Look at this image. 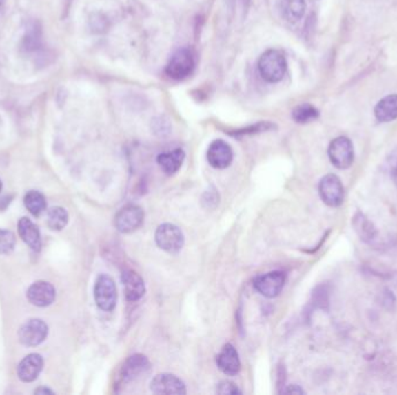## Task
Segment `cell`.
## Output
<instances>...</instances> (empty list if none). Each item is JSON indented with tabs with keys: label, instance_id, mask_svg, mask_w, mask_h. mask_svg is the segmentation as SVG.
<instances>
[{
	"label": "cell",
	"instance_id": "7a4b0ae2",
	"mask_svg": "<svg viewBox=\"0 0 397 395\" xmlns=\"http://www.w3.org/2000/svg\"><path fill=\"white\" fill-rule=\"evenodd\" d=\"M196 65V55L191 48L178 49L173 52L165 67V74L174 81L190 77Z\"/></svg>",
	"mask_w": 397,
	"mask_h": 395
},
{
	"label": "cell",
	"instance_id": "277c9868",
	"mask_svg": "<svg viewBox=\"0 0 397 395\" xmlns=\"http://www.w3.org/2000/svg\"><path fill=\"white\" fill-rule=\"evenodd\" d=\"M94 300L100 310L110 312L114 310L118 301V290L113 278L108 275L98 276L94 286Z\"/></svg>",
	"mask_w": 397,
	"mask_h": 395
},
{
	"label": "cell",
	"instance_id": "2e32d148",
	"mask_svg": "<svg viewBox=\"0 0 397 395\" xmlns=\"http://www.w3.org/2000/svg\"><path fill=\"white\" fill-rule=\"evenodd\" d=\"M218 369L227 376H236L241 370L238 352L232 344L227 343L222 348L216 359Z\"/></svg>",
	"mask_w": 397,
	"mask_h": 395
},
{
	"label": "cell",
	"instance_id": "d6986e66",
	"mask_svg": "<svg viewBox=\"0 0 397 395\" xmlns=\"http://www.w3.org/2000/svg\"><path fill=\"white\" fill-rule=\"evenodd\" d=\"M352 226L361 242H366V244H371L378 237L376 227L371 220H368L367 217L365 216L364 213H357L353 216Z\"/></svg>",
	"mask_w": 397,
	"mask_h": 395
},
{
	"label": "cell",
	"instance_id": "4316f807",
	"mask_svg": "<svg viewBox=\"0 0 397 395\" xmlns=\"http://www.w3.org/2000/svg\"><path fill=\"white\" fill-rule=\"evenodd\" d=\"M274 129V125L269 123V122H261V123H257L256 125H251V127H247V128L242 129V130H237V131L232 134V136H244V135H252V134H257V132L269 131V130H272Z\"/></svg>",
	"mask_w": 397,
	"mask_h": 395
},
{
	"label": "cell",
	"instance_id": "d6a6232c",
	"mask_svg": "<svg viewBox=\"0 0 397 395\" xmlns=\"http://www.w3.org/2000/svg\"><path fill=\"white\" fill-rule=\"evenodd\" d=\"M283 393H287V394H305V392L302 389L301 386L298 385H289L287 386L286 389L283 391Z\"/></svg>",
	"mask_w": 397,
	"mask_h": 395
},
{
	"label": "cell",
	"instance_id": "7402d4cb",
	"mask_svg": "<svg viewBox=\"0 0 397 395\" xmlns=\"http://www.w3.org/2000/svg\"><path fill=\"white\" fill-rule=\"evenodd\" d=\"M42 43V32L37 23L28 27L25 36L22 39V49L26 52H35L39 50Z\"/></svg>",
	"mask_w": 397,
	"mask_h": 395
},
{
	"label": "cell",
	"instance_id": "30bf717a",
	"mask_svg": "<svg viewBox=\"0 0 397 395\" xmlns=\"http://www.w3.org/2000/svg\"><path fill=\"white\" fill-rule=\"evenodd\" d=\"M286 283V275L283 271H271L261 275L254 279V289L266 298H274L279 296Z\"/></svg>",
	"mask_w": 397,
	"mask_h": 395
},
{
	"label": "cell",
	"instance_id": "cb8c5ba5",
	"mask_svg": "<svg viewBox=\"0 0 397 395\" xmlns=\"http://www.w3.org/2000/svg\"><path fill=\"white\" fill-rule=\"evenodd\" d=\"M318 116H320V111L315 107L312 106L310 103L298 105L292 111V118L300 125H305L309 122L315 121L318 118Z\"/></svg>",
	"mask_w": 397,
	"mask_h": 395
},
{
	"label": "cell",
	"instance_id": "7c38bea8",
	"mask_svg": "<svg viewBox=\"0 0 397 395\" xmlns=\"http://www.w3.org/2000/svg\"><path fill=\"white\" fill-rule=\"evenodd\" d=\"M234 152L227 142L216 139L210 144L207 151V160L212 167L216 169H225L232 165Z\"/></svg>",
	"mask_w": 397,
	"mask_h": 395
},
{
	"label": "cell",
	"instance_id": "3957f363",
	"mask_svg": "<svg viewBox=\"0 0 397 395\" xmlns=\"http://www.w3.org/2000/svg\"><path fill=\"white\" fill-rule=\"evenodd\" d=\"M154 240L159 248L170 254H176L184 247L185 237L183 231L173 224L159 225L154 233Z\"/></svg>",
	"mask_w": 397,
	"mask_h": 395
},
{
	"label": "cell",
	"instance_id": "ffe728a7",
	"mask_svg": "<svg viewBox=\"0 0 397 395\" xmlns=\"http://www.w3.org/2000/svg\"><path fill=\"white\" fill-rule=\"evenodd\" d=\"M375 118L379 122L388 123L397 118V94L386 96L375 106Z\"/></svg>",
	"mask_w": 397,
	"mask_h": 395
},
{
	"label": "cell",
	"instance_id": "44dd1931",
	"mask_svg": "<svg viewBox=\"0 0 397 395\" xmlns=\"http://www.w3.org/2000/svg\"><path fill=\"white\" fill-rule=\"evenodd\" d=\"M305 0H280L279 8L285 20L292 23L300 21L305 13Z\"/></svg>",
	"mask_w": 397,
	"mask_h": 395
},
{
	"label": "cell",
	"instance_id": "9a60e30c",
	"mask_svg": "<svg viewBox=\"0 0 397 395\" xmlns=\"http://www.w3.org/2000/svg\"><path fill=\"white\" fill-rule=\"evenodd\" d=\"M43 367V359L39 354H30L22 359L18 365L17 372L20 381L23 383H32L40 376Z\"/></svg>",
	"mask_w": 397,
	"mask_h": 395
},
{
	"label": "cell",
	"instance_id": "5b68a950",
	"mask_svg": "<svg viewBox=\"0 0 397 395\" xmlns=\"http://www.w3.org/2000/svg\"><path fill=\"white\" fill-rule=\"evenodd\" d=\"M144 222L143 209L136 204H127L116 213L115 227L121 233H132L139 230Z\"/></svg>",
	"mask_w": 397,
	"mask_h": 395
},
{
	"label": "cell",
	"instance_id": "836d02e7",
	"mask_svg": "<svg viewBox=\"0 0 397 395\" xmlns=\"http://www.w3.org/2000/svg\"><path fill=\"white\" fill-rule=\"evenodd\" d=\"M52 393L54 392L52 389L45 387L37 388V391H35V394H52Z\"/></svg>",
	"mask_w": 397,
	"mask_h": 395
},
{
	"label": "cell",
	"instance_id": "f546056e",
	"mask_svg": "<svg viewBox=\"0 0 397 395\" xmlns=\"http://www.w3.org/2000/svg\"><path fill=\"white\" fill-rule=\"evenodd\" d=\"M152 129H154V134H157L159 136H165L171 130V125H170L169 121L165 118L159 116V118H154V122H152Z\"/></svg>",
	"mask_w": 397,
	"mask_h": 395
},
{
	"label": "cell",
	"instance_id": "83f0119b",
	"mask_svg": "<svg viewBox=\"0 0 397 395\" xmlns=\"http://www.w3.org/2000/svg\"><path fill=\"white\" fill-rule=\"evenodd\" d=\"M216 392L217 394L222 395L242 394V392L239 391L237 385L234 384L232 381H221L220 384L217 385Z\"/></svg>",
	"mask_w": 397,
	"mask_h": 395
},
{
	"label": "cell",
	"instance_id": "4dcf8cb0",
	"mask_svg": "<svg viewBox=\"0 0 397 395\" xmlns=\"http://www.w3.org/2000/svg\"><path fill=\"white\" fill-rule=\"evenodd\" d=\"M314 300H315V304L318 308H324L329 304V292L325 289V286H318L317 288L316 291L314 292Z\"/></svg>",
	"mask_w": 397,
	"mask_h": 395
},
{
	"label": "cell",
	"instance_id": "ba28073f",
	"mask_svg": "<svg viewBox=\"0 0 397 395\" xmlns=\"http://www.w3.org/2000/svg\"><path fill=\"white\" fill-rule=\"evenodd\" d=\"M151 364L149 359L141 354L129 356L125 359L121 370H120V381L122 384H129L143 377L150 371Z\"/></svg>",
	"mask_w": 397,
	"mask_h": 395
},
{
	"label": "cell",
	"instance_id": "52a82bcc",
	"mask_svg": "<svg viewBox=\"0 0 397 395\" xmlns=\"http://www.w3.org/2000/svg\"><path fill=\"white\" fill-rule=\"evenodd\" d=\"M318 193L325 204L337 208L344 202V187L342 181L335 174H327L322 178L318 184Z\"/></svg>",
	"mask_w": 397,
	"mask_h": 395
},
{
	"label": "cell",
	"instance_id": "8992f818",
	"mask_svg": "<svg viewBox=\"0 0 397 395\" xmlns=\"http://www.w3.org/2000/svg\"><path fill=\"white\" fill-rule=\"evenodd\" d=\"M327 154L332 165L338 169H349L354 160L352 142L347 137H338L331 142Z\"/></svg>",
	"mask_w": 397,
	"mask_h": 395
},
{
	"label": "cell",
	"instance_id": "e575fe53",
	"mask_svg": "<svg viewBox=\"0 0 397 395\" xmlns=\"http://www.w3.org/2000/svg\"><path fill=\"white\" fill-rule=\"evenodd\" d=\"M1 8H3V0H0V11H1Z\"/></svg>",
	"mask_w": 397,
	"mask_h": 395
},
{
	"label": "cell",
	"instance_id": "6da1fadb",
	"mask_svg": "<svg viewBox=\"0 0 397 395\" xmlns=\"http://www.w3.org/2000/svg\"><path fill=\"white\" fill-rule=\"evenodd\" d=\"M258 70L261 78L267 83H279L287 72L286 57L276 49H269L258 61Z\"/></svg>",
	"mask_w": 397,
	"mask_h": 395
},
{
	"label": "cell",
	"instance_id": "d590c367",
	"mask_svg": "<svg viewBox=\"0 0 397 395\" xmlns=\"http://www.w3.org/2000/svg\"><path fill=\"white\" fill-rule=\"evenodd\" d=\"M1 188H3V183H1V180H0V191H1Z\"/></svg>",
	"mask_w": 397,
	"mask_h": 395
},
{
	"label": "cell",
	"instance_id": "ac0fdd59",
	"mask_svg": "<svg viewBox=\"0 0 397 395\" xmlns=\"http://www.w3.org/2000/svg\"><path fill=\"white\" fill-rule=\"evenodd\" d=\"M184 160L185 152L181 149H176V150L170 151V152H164V153H161L157 157V162H159V167L167 175L176 174L181 169Z\"/></svg>",
	"mask_w": 397,
	"mask_h": 395
},
{
	"label": "cell",
	"instance_id": "603a6c76",
	"mask_svg": "<svg viewBox=\"0 0 397 395\" xmlns=\"http://www.w3.org/2000/svg\"><path fill=\"white\" fill-rule=\"evenodd\" d=\"M23 203H25V206H26L27 210H28L33 216H40L41 213H43L44 210L47 209L45 198H44L43 195L41 194L40 191H28V193L25 195Z\"/></svg>",
	"mask_w": 397,
	"mask_h": 395
},
{
	"label": "cell",
	"instance_id": "1f68e13d",
	"mask_svg": "<svg viewBox=\"0 0 397 395\" xmlns=\"http://www.w3.org/2000/svg\"><path fill=\"white\" fill-rule=\"evenodd\" d=\"M388 169H389L390 176L397 187V149H395L388 157Z\"/></svg>",
	"mask_w": 397,
	"mask_h": 395
},
{
	"label": "cell",
	"instance_id": "484cf974",
	"mask_svg": "<svg viewBox=\"0 0 397 395\" xmlns=\"http://www.w3.org/2000/svg\"><path fill=\"white\" fill-rule=\"evenodd\" d=\"M15 247V235L12 231L0 230V254L8 255Z\"/></svg>",
	"mask_w": 397,
	"mask_h": 395
},
{
	"label": "cell",
	"instance_id": "4fadbf2b",
	"mask_svg": "<svg viewBox=\"0 0 397 395\" xmlns=\"http://www.w3.org/2000/svg\"><path fill=\"white\" fill-rule=\"evenodd\" d=\"M27 298L30 304L35 305L37 308H45L54 303L56 290L50 283L39 281L30 286L27 291Z\"/></svg>",
	"mask_w": 397,
	"mask_h": 395
},
{
	"label": "cell",
	"instance_id": "d4e9b609",
	"mask_svg": "<svg viewBox=\"0 0 397 395\" xmlns=\"http://www.w3.org/2000/svg\"><path fill=\"white\" fill-rule=\"evenodd\" d=\"M69 223V215L62 206H54L47 215V224L52 231H61Z\"/></svg>",
	"mask_w": 397,
	"mask_h": 395
},
{
	"label": "cell",
	"instance_id": "f1b7e54d",
	"mask_svg": "<svg viewBox=\"0 0 397 395\" xmlns=\"http://www.w3.org/2000/svg\"><path fill=\"white\" fill-rule=\"evenodd\" d=\"M218 193H217L215 188H212L210 191H207L205 194H203V198H201V202H203V205L207 209H214L215 206L218 205Z\"/></svg>",
	"mask_w": 397,
	"mask_h": 395
},
{
	"label": "cell",
	"instance_id": "8fae6325",
	"mask_svg": "<svg viewBox=\"0 0 397 395\" xmlns=\"http://www.w3.org/2000/svg\"><path fill=\"white\" fill-rule=\"evenodd\" d=\"M150 389L154 394L185 395L187 393L184 381L174 374H157L151 381Z\"/></svg>",
	"mask_w": 397,
	"mask_h": 395
},
{
	"label": "cell",
	"instance_id": "9c48e42d",
	"mask_svg": "<svg viewBox=\"0 0 397 395\" xmlns=\"http://www.w3.org/2000/svg\"><path fill=\"white\" fill-rule=\"evenodd\" d=\"M18 337L23 345L37 347L48 337V326L40 319H32L22 325Z\"/></svg>",
	"mask_w": 397,
	"mask_h": 395
},
{
	"label": "cell",
	"instance_id": "e0dca14e",
	"mask_svg": "<svg viewBox=\"0 0 397 395\" xmlns=\"http://www.w3.org/2000/svg\"><path fill=\"white\" fill-rule=\"evenodd\" d=\"M18 232L22 242L33 249L34 252H40L42 246L40 231L30 218L22 217L21 220H19Z\"/></svg>",
	"mask_w": 397,
	"mask_h": 395
},
{
	"label": "cell",
	"instance_id": "5bb4252c",
	"mask_svg": "<svg viewBox=\"0 0 397 395\" xmlns=\"http://www.w3.org/2000/svg\"><path fill=\"white\" fill-rule=\"evenodd\" d=\"M122 284L125 289V297L129 301L140 300L145 293V284L143 278L132 269H125L122 273Z\"/></svg>",
	"mask_w": 397,
	"mask_h": 395
}]
</instances>
